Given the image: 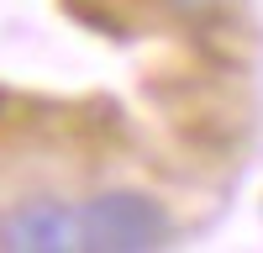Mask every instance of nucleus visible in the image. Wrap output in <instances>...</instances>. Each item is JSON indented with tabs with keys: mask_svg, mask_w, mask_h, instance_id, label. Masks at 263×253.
<instances>
[{
	"mask_svg": "<svg viewBox=\"0 0 263 253\" xmlns=\"http://www.w3.org/2000/svg\"><path fill=\"white\" fill-rule=\"evenodd\" d=\"M168 211L142 190H105L79 211V248L95 253H147L168 243Z\"/></svg>",
	"mask_w": 263,
	"mask_h": 253,
	"instance_id": "nucleus-1",
	"label": "nucleus"
},
{
	"mask_svg": "<svg viewBox=\"0 0 263 253\" xmlns=\"http://www.w3.org/2000/svg\"><path fill=\"white\" fill-rule=\"evenodd\" d=\"M0 248L11 253H63V248H79V211L63 206L53 195H37V201H21L0 216Z\"/></svg>",
	"mask_w": 263,
	"mask_h": 253,
	"instance_id": "nucleus-2",
	"label": "nucleus"
},
{
	"mask_svg": "<svg viewBox=\"0 0 263 253\" xmlns=\"http://www.w3.org/2000/svg\"><path fill=\"white\" fill-rule=\"evenodd\" d=\"M168 6H179V11H190V16H200V11H216L221 0H168Z\"/></svg>",
	"mask_w": 263,
	"mask_h": 253,
	"instance_id": "nucleus-3",
	"label": "nucleus"
}]
</instances>
